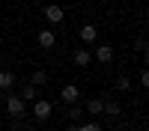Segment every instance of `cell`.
<instances>
[{
    "label": "cell",
    "instance_id": "7c38bea8",
    "mask_svg": "<svg viewBox=\"0 0 149 131\" xmlns=\"http://www.w3.org/2000/svg\"><path fill=\"white\" fill-rule=\"evenodd\" d=\"M86 113H93V116L102 113V98H90L86 101Z\"/></svg>",
    "mask_w": 149,
    "mask_h": 131
},
{
    "label": "cell",
    "instance_id": "4fadbf2b",
    "mask_svg": "<svg viewBox=\"0 0 149 131\" xmlns=\"http://www.w3.org/2000/svg\"><path fill=\"white\" fill-rule=\"evenodd\" d=\"M30 83H36V87L48 83V71H45V69H36V71H33V80H30Z\"/></svg>",
    "mask_w": 149,
    "mask_h": 131
},
{
    "label": "cell",
    "instance_id": "9a60e30c",
    "mask_svg": "<svg viewBox=\"0 0 149 131\" xmlns=\"http://www.w3.org/2000/svg\"><path fill=\"white\" fill-rule=\"evenodd\" d=\"M116 89H122V92H128V89H131V80H128L125 75H122V78H116Z\"/></svg>",
    "mask_w": 149,
    "mask_h": 131
},
{
    "label": "cell",
    "instance_id": "6da1fadb",
    "mask_svg": "<svg viewBox=\"0 0 149 131\" xmlns=\"http://www.w3.org/2000/svg\"><path fill=\"white\" fill-rule=\"evenodd\" d=\"M6 113L12 119H21L24 113H27V101H24L21 95H9V98H6Z\"/></svg>",
    "mask_w": 149,
    "mask_h": 131
},
{
    "label": "cell",
    "instance_id": "ac0fdd59",
    "mask_svg": "<svg viewBox=\"0 0 149 131\" xmlns=\"http://www.w3.org/2000/svg\"><path fill=\"white\" fill-rule=\"evenodd\" d=\"M0 98H3V89H0Z\"/></svg>",
    "mask_w": 149,
    "mask_h": 131
},
{
    "label": "cell",
    "instance_id": "277c9868",
    "mask_svg": "<svg viewBox=\"0 0 149 131\" xmlns=\"http://www.w3.org/2000/svg\"><path fill=\"white\" fill-rule=\"evenodd\" d=\"M93 60H98V63H110V60H113V48H110V45H98L95 48V51H93Z\"/></svg>",
    "mask_w": 149,
    "mask_h": 131
},
{
    "label": "cell",
    "instance_id": "2e32d148",
    "mask_svg": "<svg viewBox=\"0 0 149 131\" xmlns=\"http://www.w3.org/2000/svg\"><path fill=\"white\" fill-rule=\"evenodd\" d=\"M74 131H102V125H98V122H84V125H78Z\"/></svg>",
    "mask_w": 149,
    "mask_h": 131
},
{
    "label": "cell",
    "instance_id": "30bf717a",
    "mask_svg": "<svg viewBox=\"0 0 149 131\" xmlns=\"http://www.w3.org/2000/svg\"><path fill=\"white\" fill-rule=\"evenodd\" d=\"M102 113H107V116H119L122 113V107H119V101H113V98H102Z\"/></svg>",
    "mask_w": 149,
    "mask_h": 131
},
{
    "label": "cell",
    "instance_id": "5b68a950",
    "mask_svg": "<svg viewBox=\"0 0 149 131\" xmlns=\"http://www.w3.org/2000/svg\"><path fill=\"white\" fill-rule=\"evenodd\" d=\"M72 60H74V66H81V69H86L93 63V51H86V48H78V51L72 54Z\"/></svg>",
    "mask_w": 149,
    "mask_h": 131
},
{
    "label": "cell",
    "instance_id": "9c48e42d",
    "mask_svg": "<svg viewBox=\"0 0 149 131\" xmlns=\"http://www.w3.org/2000/svg\"><path fill=\"white\" fill-rule=\"evenodd\" d=\"M60 98H63V101H78V98H81V89L74 87V83H69V87L60 89Z\"/></svg>",
    "mask_w": 149,
    "mask_h": 131
},
{
    "label": "cell",
    "instance_id": "5bb4252c",
    "mask_svg": "<svg viewBox=\"0 0 149 131\" xmlns=\"http://www.w3.org/2000/svg\"><path fill=\"white\" fill-rule=\"evenodd\" d=\"M81 116H84V110H81L78 104H72V107H69V119H72V122H78Z\"/></svg>",
    "mask_w": 149,
    "mask_h": 131
},
{
    "label": "cell",
    "instance_id": "e0dca14e",
    "mask_svg": "<svg viewBox=\"0 0 149 131\" xmlns=\"http://www.w3.org/2000/svg\"><path fill=\"white\" fill-rule=\"evenodd\" d=\"M140 87H149V71H146V69L140 71Z\"/></svg>",
    "mask_w": 149,
    "mask_h": 131
},
{
    "label": "cell",
    "instance_id": "ba28073f",
    "mask_svg": "<svg viewBox=\"0 0 149 131\" xmlns=\"http://www.w3.org/2000/svg\"><path fill=\"white\" fill-rule=\"evenodd\" d=\"M21 98L24 101H36V98H39V87H36V83H24V87H21Z\"/></svg>",
    "mask_w": 149,
    "mask_h": 131
},
{
    "label": "cell",
    "instance_id": "7a4b0ae2",
    "mask_svg": "<svg viewBox=\"0 0 149 131\" xmlns=\"http://www.w3.org/2000/svg\"><path fill=\"white\" fill-rule=\"evenodd\" d=\"M54 113V104L51 101H45V98H36L33 101V116H36V122H48Z\"/></svg>",
    "mask_w": 149,
    "mask_h": 131
},
{
    "label": "cell",
    "instance_id": "8992f818",
    "mask_svg": "<svg viewBox=\"0 0 149 131\" xmlns=\"http://www.w3.org/2000/svg\"><path fill=\"white\" fill-rule=\"evenodd\" d=\"M78 36H81V42H84V45H90V42L98 39V27H93V24H84V27L78 30Z\"/></svg>",
    "mask_w": 149,
    "mask_h": 131
},
{
    "label": "cell",
    "instance_id": "52a82bcc",
    "mask_svg": "<svg viewBox=\"0 0 149 131\" xmlns=\"http://www.w3.org/2000/svg\"><path fill=\"white\" fill-rule=\"evenodd\" d=\"M36 42H39V45L45 48V51H48V48H54L57 36H54V30H39V33H36Z\"/></svg>",
    "mask_w": 149,
    "mask_h": 131
},
{
    "label": "cell",
    "instance_id": "3957f363",
    "mask_svg": "<svg viewBox=\"0 0 149 131\" xmlns=\"http://www.w3.org/2000/svg\"><path fill=\"white\" fill-rule=\"evenodd\" d=\"M45 18L51 21V24H63L66 9H63V6H57V3H48V6H45Z\"/></svg>",
    "mask_w": 149,
    "mask_h": 131
},
{
    "label": "cell",
    "instance_id": "8fae6325",
    "mask_svg": "<svg viewBox=\"0 0 149 131\" xmlns=\"http://www.w3.org/2000/svg\"><path fill=\"white\" fill-rule=\"evenodd\" d=\"M12 83H15V75L12 71H0V89H9Z\"/></svg>",
    "mask_w": 149,
    "mask_h": 131
}]
</instances>
